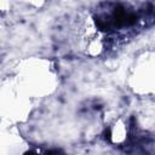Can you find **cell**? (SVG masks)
I'll return each instance as SVG.
<instances>
[{"mask_svg":"<svg viewBox=\"0 0 155 155\" xmlns=\"http://www.w3.org/2000/svg\"><path fill=\"white\" fill-rule=\"evenodd\" d=\"M27 155H34V154H33V153H29V154H27Z\"/></svg>","mask_w":155,"mask_h":155,"instance_id":"6da1fadb","label":"cell"}]
</instances>
